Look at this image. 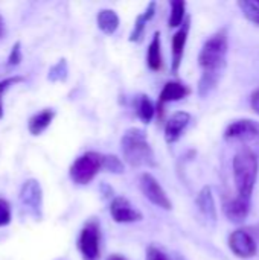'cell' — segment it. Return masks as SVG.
I'll return each instance as SVG.
<instances>
[{
  "label": "cell",
  "mask_w": 259,
  "mask_h": 260,
  "mask_svg": "<svg viewBox=\"0 0 259 260\" xmlns=\"http://www.w3.org/2000/svg\"><path fill=\"white\" fill-rule=\"evenodd\" d=\"M234 183L237 197L250 201L259 174V158L256 152L250 148L240 149L232 160Z\"/></svg>",
  "instance_id": "6da1fadb"
},
{
  "label": "cell",
  "mask_w": 259,
  "mask_h": 260,
  "mask_svg": "<svg viewBox=\"0 0 259 260\" xmlns=\"http://www.w3.org/2000/svg\"><path fill=\"white\" fill-rule=\"evenodd\" d=\"M227 49L229 41L226 29H220L212 37H209L198 53V66L203 70L202 75L221 79L227 64Z\"/></svg>",
  "instance_id": "7a4b0ae2"
},
{
  "label": "cell",
  "mask_w": 259,
  "mask_h": 260,
  "mask_svg": "<svg viewBox=\"0 0 259 260\" xmlns=\"http://www.w3.org/2000/svg\"><path fill=\"white\" fill-rule=\"evenodd\" d=\"M121 151L124 160L133 168L156 166V155L148 143L147 133L140 128H130L121 139Z\"/></svg>",
  "instance_id": "3957f363"
},
{
  "label": "cell",
  "mask_w": 259,
  "mask_h": 260,
  "mask_svg": "<svg viewBox=\"0 0 259 260\" xmlns=\"http://www.w3.org/2000/svg\"><path fill=\"white\" fill-rule=\"evenodd\" d=\"M101 168H102V155L90 151V152L82 154L72 163L69 175L73 183L84 186V184H89L96 177Z\"/></svg>",
  "instance_id": "277c9868"
},
{
  "label": "cell",
  "mask_w": 259,
  "mask_h": 260,
  "mask_svg": "<svg viewBox=\"0 0 259 260\" xmlns=\"http://www.w3.org/2000/svg\"><path fill=\"white\" fill-rule=\"evenodd\" d=\"M224 139L231 142L252 143L259 148V122L250 119L235 120L226 128Z\"/></svg>",
  "instance_id": "5b68a950"
},
{
  "label": "cell",
  "mask_w": 259,
  "mask_h": 260,
  "mask_svg": "<svg viewBox=\"0 0 259 260\" xmlns=\"http://www.w3.org/2000/svg\"><path fill=\"white\" fill-rule=\"evenodd\" d=\"M139 186H140V190L143 193V197L153 203L154 206L163 209V210H171L172 209V203L168 197V193L165 192V189L160 186V183L148 172L142 174L140 175V180H139Z\"/></svg>",
  "instance_id": "8992f818"
},
{
  "label": "cell",
  "mask_w": 259,
  "mask_h": 260,
  "mask_svg": "<svg viewBox=\"0 0 259 260\" xmlns=\"http://www.w3.org/2000/svg\"><path fill=\"white\" fill-rule=\"evenodd\" d=\"M20 203L35 218H41L43 209V190L37 180H26L20 190Z\"/></svg>",
  "instance_id": "52a82bcc"
},
{
  "label": "cell",
  "mask_w": 259,
  "mask_h": 260,
  "mask_svg": "<svg viewBox=\"0 0 259 260\" xmlns=\"http://www.w3.org/2000/svg\"><path fill=\"white\" fill-rule=\"evenodd\" d=\"M78 248L84 260H99V227L96 222H89L79 235Z\"/></svg>",
  "instance_id": "ba28073f"
},
{
  "label": "cell",
  "mask_w": 259,
  "mask_h": 260,
  "mask_svg": "<svg viewBox=\"0 0 259 260\" xmlns=\"http://www.w3.org/2000/svg\"><path fill=\"white\" fill-rule=\"evenodd\" d=\"M227 245H229V250L238 259H252L258 253V245H256L255 239L252 238V235L241 229H238L229 235Z\"/></svg>",
  "instance_id": "9c48e42d"
},
{
  "label": "cell",
  "mask_w": 259,
  "mask_h": 260,
  "mask_svg": "<svg viewBox=\"0 0 259 260\" xmlns=\"http://www.w3.org/2000/svg\"><path fill=\"white\" fill-rule=\"evenodd\" d=\"M110 215L119 224H130L142 219V213L124 197H116L110 204Z\"/></svg>",
  "instance_id": "30bf717a"
},
{
  "label": "cell",
  "mask_w": 259,
  "mask_h": 260,
  "mask_svg": "<svg viewBox=\"0 0 259 260\" xmlns=\"http://www.w3.org/2000/svg\"><path fill=\"white\" fill-rule=\"evenodd\" d=\"M191 122V114L186 111H176L165 125V140L166 143H176Z\"/></svg>",
  "instance_id": "8fae6325"
},
{
  "label": "cell",
  "mask_w": 259,
  "mask_h": 260,
  "mask_svg": "<svg viewBox=\"0 0 259 260\" xmlns=\"http://www.w3.org/2000/svg\"><path fill=\"white\" fill-rule=\"evenodd\" d=\"M223 213L231 222L241 224L247 219V216L250 213V201L243 200L240 197L229 198L223 204Z\"/></svg>",
  "instance_id": "7c38bea8"
},
{
  "label": "cell",
  "mask_w": 259,
  "mask_h": 260,
  "mask_svg": "<svg viewBox=\"0 0 259 260\" xmlns=\"http://www.w3.org/2000/svg\"><path fill=\"white\" fill-rule=\"evenodd\" d=\"M189 23L191 21L186 20L172 37V64H171L172 73H177L180 69L183 53H185V46L188 41V34H189Z\"/></svg>",
  "instance_id": "4fadbf2b"
},
{
  "label": "cell",
  "mask_w": 259,
  "mask_h": 260,
  "mask_svg": "<svg viewBox=\"0 0 259 260\" xmlns=\"http://www.w3.org/2000/svg\"><path fill=\"white\" fill-rule=\"evenodd\" d=\"M191 93V90L182 84V82H177V81H169L165 84V87L162 88L160 91V96H159V102H157V108L159 111L163 108L165 104L168 102H176V101H182L183 98H186L188 94Z\"/></svg>",
  "instance_id": "5bb4252c"
},
{
  "label": "cell",
  "mask_w": 259,
  "mask_h": 260,
  "mask_svg": "<svg viewBox=\"0 0 259 260\" xmlns=\"http://www.w3.org/2000/svg\"><path fill=\"white\" fill-rule=\"evenodd\" d=\"M195 204L200 210V213L211 222L217 221V207H215V200H214V193L212 189L209 186H205L195 200Z\"/></svg>",
  "instance_id": "9a60e30c"
},
{
  "label": "cell",
  "mask_w": 259,
  "mask_h": 260,
  "mask_svg": "<svg viewBox=\"0 0 259 260\" xmlns=\"http://www.w3.org/2000/svg\"><path fill=\"white\" fill-rule=\"evenodd\" d=\"M53 116H55V111L50 110V108H44L43 111L34 114L29 122H27V129L32 136H40L43 131L47 129V126L52 123L53 120Z\"/></svg>",
  "instance_id": "2e32d148"
},
{
  "label": "cell",
  "mask_w": 259,
  "mask_h": 260,
  "mask_svg": "<svg viewBox=\"0 0 259 260\" xmlns=\"http://www.w3.org/2000/svg\"><path fill=\"white\" fill-rule=\"evenodd\" d=\"M96 23L104 34L113 35L119 27V17L113 9H101L96 15Z\"/></svg>",
  "instance_id": "e0dca14e"
},
{
  "label": "cell",
  "mask_w": 259,
  "mask_h": 260,
  "mask_svg": "<svg viewBox=\"0 0 259 260\" xmlns=\"http://www.w3.org/2000/svg\"><path fill=\"white\" fill-rule=\"evenodd\" d=\"M147 64L151 70L157 72L162 69L163 66V59H162V46H160V34L156 32L153 35V40L148 46V52H147Z\"/></svg>",
  "instance_id": "ac0fdd59"
},
{
  "label": "cell",
  "mask_w": 259,
  "mask_h": 260,
  "mask_svg": "<svg viewBox=\"0 0 259 260\" xmlns=\"http://www.w3.org/2000/svg\"><path fill=\"white\" fill-rule=\"evenodd\" d=\"M154 11H156V3L153 2V3H150V5H148L147 11H145L143 14H140V15L136 18V21H134V27H133L131 34H130V41H133V43H139V41L142 40V37H143V30H145V26H147V23L154 17Z\"/></svg>",
  "instance_id": "d6986e66"
},
{
  "label": "cell",
  "mask_w": 259,
  "mask_h": 260,
  "mask_svg": "<svg viewBox=\"0 0 259 260\" xmlns=\"http://www.w3.org/2000/svg\"><path fill=\"white\" fill-rule=\"evenodd\" d=\"M136 111H137V117L143 122V123H150L156 114V107L151 102V99L145 94L137 98V105H136Z\"/></svg>",
  "instance_id": "ffe728a7"
},
{
  "label": "cell",
  "mask_w": 259,
  "mask_h": 260,
  "mask_svg": "<svg viewBox=\"0 0 259 260\" xmlns=\"http://www.w3.org/2000/svg\"><path fill=\"white\" fill-rule=\"evenodd\" d=\"M185 14H186V3L183 0H172L169 20H168L169 27H180L183 24Z\"/></svg>",
  "instance_id": "44dd1931"
},
{
  "label": "cell",
  "mask_w": 259,
  "mask_h": 260,
  "mask_svg": "<svg viewBox=\"0 0 259 260\" xmlns=\"http://www.w3.org/2000/svg\"><path fill=\"white\" fill-rule=\"evenodd\" d=\"M240 9L243 11V15L253 24L259 26V6L256 5V2L252 0H241L238 2Z\"/></svg>",
  "instance_id": "7402d4cb"
},
{
  "label": "cell",
  "mask_w": 259,
  "mask_h": 260,
  "mask_svg": "<svg viewBox=\"0 0 259 260\" xmlns=\"http://www.w3.org/2000/svg\"><path fill=\"white\" fill-rule=\"evenodd\" d=\"M101 169L111 172V174H122L124 172V163L116 155H102V168Z\"/></svg>",
  "instance_id": "603a6c76"
},
{
  "label": "cell",
  "mask_w": 259,
  "mask_h": 260,
  "mask_svg": "<svg viewBox=\"0 0 259 260\" xmlns=\"http://www.w3.org/2000/svg\"><path fill=\"white\" fill-rule=\"evenodd\" d=\"M67 78V64L64 59H60L50 70H49V79L52 82H58V81H66Z\"/></svg>",
  "instance_id": "cb8c5ba5"
},
{
  "label": "cell",
  "mask_w": 259,
  "mask_h": 260,
  "mask_svg": "<svg viewBox=\"0 0 259 260\" xmlns=\"http://www.w3.org/2000/svg\"><path fill=\"white\" fill-rule=\"evenodd\" d=\"M20 81H23V78H20V76H14V78H8V79L0 81V117L3 116V104H2L3 94L6 93V90H8L12 84H17V82H20Z\"/></svg>",
  "instance_id": "d4e9b609"
},
{
  "label": "cell",
  "mask_w": 259,
  "mask_h": 260,
  "mask_svg": "<svg viewBox=\"0 0 259 260\" xmlns=\"http://www.w3.org/2000/svg\"><path fill=\"white\" fill-rule=\"evenodd\" d=\"M11 222V206L6 200L0 198V227H5Z\"/></svg>",
  "instance_id": "484cf974"
},
{
  "label": "cell",
  "mask_w": 259,
  "mask_h": 260,
  "mask_svg": "<svg viewBox=\"0 0 259 260\" xmlns=\"http://www.w3.org/2000/svg\"><path fill=\"white\" fill-rule=\"evenodd\" d=\"M145 260H171L168 257V254L166 253H163L160 248H157V247H150L148 250H147V257Z\"/></svg>",
  "instance_id": "4316f807"
},
{
  "label": "cell",
  "mask_w": 259,
  "mask_h": 260,
  "mask_svg": "<svg viewBox=\"0 0 259 260\" xmlns=\"http://www.w3.org/2000/svg\"><path fill=\"white\" fill-rule=\"evenodd\" d=\"M21 61V49H20V43H15L12 46V50L9 53L8 58V66H18Z\"/></svg>",
  "instance_id": "83f0119b"
},
{
  "label": "cell",
  "mask_w": 259,
  "mask_h": 260,
  "mask_svg": "<svg viewBox=\"0 0 259 260\" xmlns=\"http://www.w3.org/2000/svg\"><path fill=\"white\" fill-rule=\"evenodd\" d=\"M250 107H252L253 113H256L259 116V88H256L250 96Z\"/></svg>",
  "instance_id": "f1b7e54d"
},
{
  "label": "cell",
  "mask_w": 259,
  "mask_h": 260,
  "mask_svg": "<svg viewBox=\"0 0 259 260\" xmlns=\"http://www.w3.org/2000/svg\"><path fill=\"white\" fill-rule=\"evenodd\" d=\"M107 260H127L124 256H121V254H111L110 257Z\"/></svg>",
  "instance_id": "f546056e"
},
{
  "label": "cell",
  "mask_w": 259,
  "mask_h": 260,
  "mask_svg": "<svg viewBox=\"0 0 259 260\" xmlns=\"http://www.w3.org/2000/svg\"><path fill=\"white\" fill-rule=\"evenodd\" d=\"M3 27H5V24H3V18L0 17V37L3 35Z\"/></svg>",
  "instance_id": "4dcf8cb0"
},
{
  "label": "cell",
  "mask_w": 259,
  "mask_h": 260,
  "mask_svg": "<svg viewBox=\"0 0 259 260\" xmlns=\"http://www.w3.org/2000/svg\"><path fill=\"white\" fill-rule=\"evenodd\" d=\"M256 5H258V6H259V0H258V2H256Z\"/></svg>",
  "instance_id": "1f68e13d"
}]
</instances>
